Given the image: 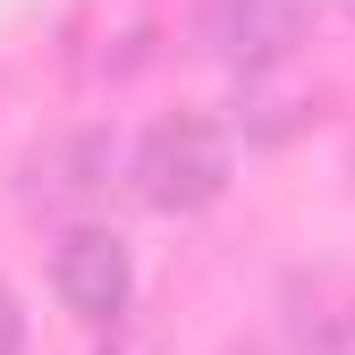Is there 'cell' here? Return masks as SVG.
Wrapping results in <instances>:
<instances>
[{
  "instance_id": "cell-1",
  "label": "cell",
  "mask_w": 355,
  "mask_h": 355,
  "mask_svg": "<svg viewBox=\"0 0 355 355\" xmlns=\"http://www.w3.org/2000/svg\"><path fill=\"white\" fill-rule=\"evenodd\" d=\"M229 178H237V144H229V127L203 119V110H169L153 119L136 153H127V187H136L144 211H169V220H187V211H211L220 195H229Z\"/></svg>"
},
{
  "instance_id": "cell-2",
  "label": "cell",
  "mask_w": 355,
  "mask_h": 355,
  "mask_svg": "<svg viewBox=\"0 0 355 355\" xmlns=\"http://www.w3.org/2000/svg\"><path fill=\"white\" fill-rule=\"evenodd\" d=\"M313 17H322V0H203L195 42L237 76H271V68L296 60V42L313 34Z\"/></svg>"
},
{
  "instance_id": "cell-3",
  "label": "cell",
  "mask_w": 355,
  "mask_h": 355,
  "mask_svg": "<svg viewBox=\"0 0 355 355\" xmlns=\"http://www.w3.org/2000/svg\"><path fill=\"white\" fill-rule=\"evenodd\" d=\"M51 296L85 330H110L136 296V262H127V237L102 229V220H68L60 245H51Z\"/></svg>"
},
{
  "instance_id": "cell-4",
  "label": "cell",
  "mask_w": 355,
  "mask_h": 355,
  "mask_svg": "<svg viewBox=\"0 0 355 355\" xmlns=\"http://www.w3.org/2000/svg\"><path fill=\"white\" fill-rule=\"evenodd\" d=\"M110 178H119V153H110V136H51L34 161H26V211H51V220H94L102 203H110Z\"/></svg>"
},
{
  "instance_id": "cell-5",
  "label": "cell",
  "mask_w": 355,
  "mask_h": 355,
  "mask_svg": "<svg viewBox=\"0 0 355 355\" xmlns=\"http://www.w3.org/2000/svg\"><path fill=\"white\" fill-rule=\"evenodd\" d=\"M153 42H161V26L144 0H85V17L68 26V68L85 85H119L153 60Z\"/></svg>"
},
{
  "instance_id": "cell-6",
  "label": "cell",
  "mask_w": 355,
  "mask_h": 355,
  "mask_svg": "<svg viewBox=\"0 0 355 355\" xmlns=\"http://www.w3.org/2000/svg\"><path fill=\"white\" fill-rule=\"evenodd\" d=\"M288 355H355V288L347 279L288 288Z\"/></svg>"
},
{
  "instance_id": "cell-7",
  "label": "cell",
  "mask_w": 355,
  "mask_h": 355,
  "mask_svg": "<svg viewBox=\"0 0 355 355\" xmlns=\"http://www.w3.org/2000/svg\"><path fill=\"white\" fill-rule=\"evenodd\" d=\"M17 338H26V322H17V296L0 288V355H17Z\"/></svg>"
},
{
  "instance_id": "cell-8",
  "label": "cell",
  "mask_w": 355,
  "mask_h": 355,
  "mask_svg": "<svg viewBox=\"0 0 355 355\" xmlns=\"http://www.w3.org/2000/svg\"><path fill=\"white\" fill-rule=\"evenodd\" d=\"M338 9H347V17H355V0H338Z\"/></svg>"
}]
</instances>
